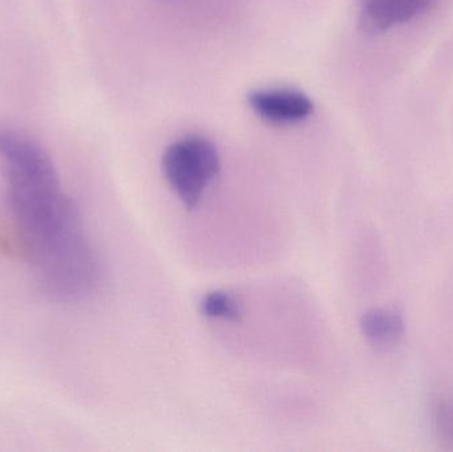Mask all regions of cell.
<instances>
[{"instance_id":"52a82bcc","label":"cell","mask_w":453,"mask_h":452,"mask_svg":"<svg viewBox=\"0 0 453 452\" xmlns=\"http://www.w3.org/2000/svg\"><path fill=\"white\" fill-rule=\"evenodd\" d=\"M202 315L215 320L240 323L242 307L239 300L226 291H212L204 295L201 302Z\"/></svg>"},{"instance_id":"8992f818","label":"cell","mask_w":453,"mask_h":452,"mask_svg":"<svg viewBox=\"0 0 453 452\" xmlns=\"http://www.w3.org/2000/svg\"><path fill=\"white\" fill-rule=\"evenodd\" d=\"M365 339L380 349H391L401 344L406 334V320L396 308H374L359 320Z\"/></svg>"},{"instance_id":"277c9868","label":"cell","mask_w":453,"mask_h":452,"mask_svg":"<svg viewBox=\"0 0 453 452\" xmlns=\"http://www.w3.org/2000/svg\"><path fill=\"white\" fill-rule=\"evenodd\" d=\"M248 103L261 119L276 126L298 124L313 111L311 98L292 88L255 90L248 96Z\"/></svg>"},{"instance_id":"5b68a950","label":"cell","mask_w":453,"mask_h":452,"mask_svg":"<svg viewBox=\"0 0 453 452\" xmlns=\"http://www.w3.org/2000/svg\"><path fill=\"white\" fill-rule=\"evenodd\" d=\"M435 0H359V26L366 34L388 31L433 7Z\"/></svg>"},{"instance_id":"6da1fadb","label":"cell","mask_w":453,"mask_h":452,"mask_svg":"<svg viewBox=\"0 0 453 452\" xmlns=\"http://www.w3.org/2000/svg\"><path fill=\"white\" fill-rule=\"evenodd\" d=\"M23 246L40 283L52 296L80 299L98 283L100 263L82 234L81 223L35 236Z\"/></svg>"},{"instance_id":"7a4b0ae2","label":"cell","mask_w":453,"mask_h":452,"mask_svg":"<svg viewBox=\"0 0 453 452\" xmlns=\"http://www.w3.org/2000/svg\"><path fill=\"white\" fill-rule=\"evenodd\" d=\"M0 172L7 182V198L60 191L58 170L47 150L11 127L0 126Z\"/></svg>"},{"instance_id":"3957f363","label":"cell","mask_w":453,"mask_h":452,"mask_svg":"<svg viewBox=\"0 0 453 452\" xmlns=\"http://www.w3.org/2000/svg\"><path fill=\"white\" fill-rule=\"evenodd\" d=\"M162 170L183 206L193 210L201 203L207 188L219 174V151L207 138L188 135L165 150Z\"/></svg>"}]
</instances>
